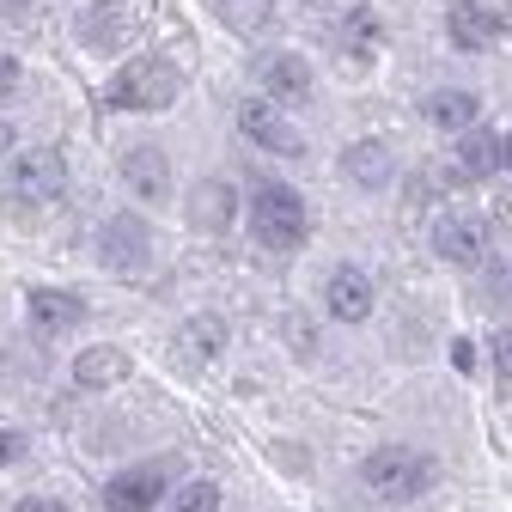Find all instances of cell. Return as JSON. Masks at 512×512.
Wrapping results in <instances>:
<instances>
[{"instance_id": "6da1fadb", "label": "cell", "mask_w": 512, "mask_h": 512, "mask_svg": "<svg viewBox=\"0 0 512 512\" xmlns=\"http://www.w3.org/2000/svg\"><path fill=\"white\" fill-rule=\"evenodd\" d=\"M360 482L378 494V500H421L433 488V458L415 452V445H378V452L360 464Z\"/></svg>"}, {"instance_id": "7a4b0ae2", "label": "cell", "mask_w": 512, "mask_h": 512, "mask_svg": "<svg viewBox=\"0 0 512 512\" xmlns=\"http://www.w3.org/2000/svg\"><path fill=\"white\" fill-rule=\"evenodd\" d=\"M177 92H183V74L171 68V61H159V55H141V61H128V68L110 80V110H165V104H177Z\"/></svg>"}, {"instance_id": "3957f363", "label": "cell", "mask_w": 512, "mask_h": 512, "mask_svg": "<svg viewBox=\"0 0 512 512\" xmlns=\"http://www.w3.org/2000/svg\"><path fill=\"white\" fill-rule=\"evenodd\" d=\"M250 232L263 250H299L305 244V202L287 183H263L250 202Z\"/></svg>"}, {"instance_id": "277c9868", "label": "cell", "mask_w": 512, "mask_h": 512, "mask_svg": "<svg viewBox=\"0 0 512 512\" xmlns=\"http://www.w3.org/2000/svg\"><path fill=\"white\" fill-rule=\"evenodd\" d=\"M159 13V0H92V13L80 19V37L92 49H128Z\"/></svg>"}, {"instance_id": "5b68a950", "label": "cell", "mask_w": 512, "mask_h": 512, "mask_svg": "<svg viewBox=\"0 0 512 512\" xmlns=\"http://www.w3.org/2000/svg\"><path fill=\"white\" fill-rule=\"evenodd\" d=\"M98 256H104V269H116V275H141V269H147V256H153L147 226H141L135 214L104 220V232H98Z\"/></svg>"}, {"instance_id": "8992f818", "label": "cell", "mask_w": 512, "mask_h": 512, "mask_svg": "<svg viewBox=\"0 0 512 512\" xmlns=\"http://www.w3.org/2000/svg\"><path fill=\"white\" fill-rule=\"evenodd\" d=\"M61 189H68V159H61L55 147H37V153H25L19 165H13V196L19 202H55Z\"/></svg>"}, {"instance_id": "52a82bcc", "label": "cell", "mask_w": 512, "mask_h": 512, "mask_svg": "<svg viewBox=\"0 0 512 512\" xmlns=\"http://www.w3.org/2000/svg\"><path fill=\"white\" fill-rule=\"evenodd\" d=\"M238 128H244V135L263 147V153H281V159H299V153H305V141L287 128V116H281L269 98H244V104H238Z\"/></svg>"}, {"instance_id": "ba28073f", "label": "cell", "mask_w": 512, "mask_h": 512, "mask_svg": "<svg viewBox=\"0 0 512 512\" xmlns=\"http://www.w3.org/2000/svg\"><path fill=\"white\" fill-rule=\"evenodd\" d=\"M433 250L445 256V263H458V269H476L482 256H488V226L470 220V214H445L433 226Z\"/></svg>"}, {"instance_id": "9c48e42d", "label": "cell", "mask_w": 512, "mask_h": 512, "mask_svg": "<svg viewBox=\"0 0 512 512\" xmlns=\"http://www.w3.org/2000/svg\"><path fill=\"white\" fill-rule=\"evenodd\" d=\"M159 494H165V464H135L104 488V506L110 512H153Z\"/></svg>"}, {"instance_id": "30bf717a", "label": "cell", "mask_w": 512, "mask_h": 512, "mask_svg": "<svg viewBox=\"0 0 512 512\" xmlns=\"http://www.w3.org/2000/svg\"><path fill=\"white\" fill-rule=\"evenodd\" d=\"M256 86H263L275 104H305V98H311V68H305V55H263V61H256Z\"/></svg>"}, {"instance_id": "8fae6325", "label": "cell", "mask_w": 512, "mask_h": 512, "mask_svg": "<svg viewBox=\"0 0 512 512\" xmlns=\"http://www.w3.org/2000/svg\"><path fill=\"white\" fill-rule=\"evenodd\" d=\"M324 299H330V317H336V324H366V317H372V275L354 269V263H342V269L330 275Z\"/></svg>"}, {"instance_id": "7c38bea8", "label": "cell", "mask_w": 512, "mask_h": 512, "mask_svg": "<svg viewBox=\"0 0 512 512\" xmlns=\"http://www.w3.org/2000/svg\"><path fill=\"white\" fill-rule=\"evenodd\" d=\"M445 31H452V43L458 49H494L500 43V13L494 7H482V0H458L452 13H445Z\"/></svg>"}, {"instance_id": "4fadbf2b", "label": "cell", "mask_w": 512, "mask_h": 512, "mask_svg": "<svg viewBox=\"0 0 512 512\" xmlns=\"http://www.w3.org/2000/svg\"><path fill=\"white\" fill-rule=\"evenodd\" d=\"M122 183L135 189L141 202H165L171 196V165H165V153L159 147H135L122 159Z\"/></svg>"}, {"instance_id": "5bb4252c", "label": "cell", "mask_w": 512, "mask_h": 512, "mask_svg": "<svg viewBox=\"0 0 512 512\" xmlns=\"http://www.w3.org/2000/svg\"><path fill=\"white\" fill-rule=\"evenodd\" d=\"M80 317H86V299H74V293H55V287H37V293H31V324H37L43 336L74 330Z\"/></svg>"}, {"instance_id": "9a60e30c", "label": "cell", "mask_w": 512, "mask_h": 512, "mask_svg": "<svg viewBox=\"0 0 512 512\" xmlns=\"http://www.w3.org/2000/svg\"><path fill=\"white\" fill-rule=\"evenodd\" d=\"M342 171L360 183V189H384V183H391V147H384V141H354L348 153H342Z\"/></svg>"}, {"instance_id": "2e32d148", "label": "cell", "mask_w": 512, "mask_h": 512, "mask_svg": "<svg viewBox=\"0 0 512 512\" xmlns=\"http://www.w3.org/2000/svg\"><path fill=\"white\" fill-rule=\"evenodd\" d=\"M122 378H128V354L122 348H86L74 360V384H80V391H110V384H122Z\"/></svg>"}, {"instance_id": "e0dca14e", "label": "cell", "mask_w": 512, "mask_h": 512, "mask_svg": "<svg viewBox=\"0 0 512 512\" xmlns=\"http://www.w3.org/2000/svg\"><path fill=\"white\" fill-rule=\"evenodd\" d=\"M220 348H226V324H220L214 311H202V317H189V324H183V336H177V354H183L189 366H202V360H214Z\"/></svg>"}, {"instance_id": "ac0fdd59", "label": "cell", "mask_w": 512, "mask_h": 512, "mask_svg": "<svg viewBox=\"0 0 512 512\" xmlns=\"http://www.w3.org/2000/svg\"><path fill=\"white\" fill-rule=\"evenodd\" d=\"M232 189L220 183V177H208V183H196V196H189V220H196L202 232H220V226H232Z\"/></svg>"}, {"instance_id": "d6986e66", "label": "cell", "mask_w": 512, "mask_h": 512, "mask_svg": "<svg viewBox=\"0 0 512 512\" xmlns=\"http://www.w3.org/2000/svg\"><path fill=\"white\" fill-rule=\"evenodd\" d=\"M458 171L470 183L494 177L500 171V135H488V128H464V141H458Z\"/></svg>"}, {"instance_id": "ffe728a7", "label": "cell", "mask_w": 512, "mask_h": 512, "mask_svg": "<svg viewBox=\"0 0 512 512\" xmlns=\"http://www.w3.org/2000/svg\"><path fill=\"white\" fill-rule=\"evenodd\" d=\"M476 116H482L476 92H433V98H427V122H433V128H452V135L476 128Z\"/></svg>"}, {"instance_id": "44dd1931", "label": "cell", "mask_w": 512, "mask_h": 512, "mask_svg": "<svg viewBox=\"0 0 512 512\" xmlns=\"http://www.w3.org/2000/svg\"><path fill=\"white\" fill-rule=\"evenodd\" d=\"M220 19L232 25V31H244V37H256L269 19H275V7L269 0H220Z\"/></svg>"}, {"instance_id": "7402d4cb", "label": "cell", "mask_w": 512, "mask_h": 512, "mask_svg": "<svg viewBox=\"0 0 512 512\" xmlns=\"http://www.w3.org/2000/svg\"><path fill=\"white\" fill-rule=\"evenodd\" d=\"M171 512H220V488L214 482H183L177 500H171Z\"/></svg>"}, {"instance_id": "603a6c76", "label": "cell", "mask_w": 512, "mask_h": 512, "mask_svg": "<svg viewBox=\"0 0 512 512\" xmlns=\"http://www.w3.org/2000/svg\"><path fill=\"white\" fill-rule=\"evenodd\" d=\"M494 372H500V384H512V330L494 336Z\"/></svg>"}, {"instance_id": "cb8c5ba5", "label": "cell", "mask_w": 512, "mask_h": 512, "mask_svg": "<svg viewBox=\"0 0 512 512\" xmlns=\"http://www.w3.org/2000/svg\"><path fill=\"white\" fill-rule=\"evenodd\" d=\"M13 92H19V61L0 55V98H13Z\"/></svg>"}, {"instance_id": "d4e9b609", "label": "cell", "mask_w": 512, "mask_h": 512, "mask_svg": "<svg viewBox=\"0 0 512 512\" xmlns=\"http://www.w3.org/2000/svg\"><path fill=\"white\" fill-rule=\"evenodd\" d=\"M19 452H25V439H19V433H0V464H13Z\"/></svg>"}, {"instance_id": "484cf974", "label": "cell", "mask_w": 512, "mask_h": 512, "mask_svg": "<svg viewBox=\"0 0 512 512\" xmlns=\"http://www.w3.org/2000/svg\"><path fill=\"white\" fill-rule=\"evenodd\" d=\"M19 512H68L61 500H43V494H31V500H19Z\"/></svg>"}, {"instance_id": "4316f807", "label": "cell", "mask_w": 512, "mask_h": 512, "mask_svg": "<svg viewBox=\"0 0 512 512\" xmlns=\"http://www.w3.org/2000/svg\"><path fill=\"white\" fill-rule=\"evenodd\" d=\"M13 141H19V135H13V122H0V159L13 153Z\"/></svg>"}, {"instance_id": "83f0119b", "label": "cell", "mask_w": 512, "mask_h": 512, "mask_svg": "<svg viewBox=\"0 0 512 512\" xmlns=\"http://www.w3.org/2000/svg\"><path fill=\"white\" fill-rule=\"evenodd\" d=\"M500 165L512 171V135H500Z\"/></svg>"}, {"instance_id": "f1b7e54d", "label": "cell", "mask_w": 512, "mask_h": 512, "mask_svg": "<svg viewBox=\"0 0 512 512\" xmlns=\"http://www.w3.org/2000/svg\"><path fill=\"white\" fill-rule=\"evenodd\" d=\"M506 25H512V7H506Z\"/></svg>"}]
</instances>
